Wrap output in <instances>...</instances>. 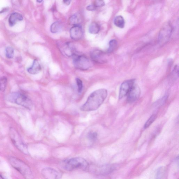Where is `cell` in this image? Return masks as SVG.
<instances>
[{
    "label": "cell",
    "instance_id": "24",
    "mask_svg": "<svg viewBox=\"0 0 179 179\" xmlns=\"http://www.w3.org/2000/svg\"><path fill=\"white\" fill-rule=\"evenodd\" d=\"M98 134L96 132H90L87 135V137L88 140L91 142H94L97 140Z\"/></svg>",
    "mask_w": 179,
    "mask_h": 179
},
{
    "label": "cell",
    "instance_id": "16",
    "mask_svg": "<svg viewBox=\"0 0 179 179\" xmlns=\"http://www.w3.org/2000/svg\"><path fill=\"white\" fill-rule=\"evenodd\" d=\"M23 20V17L20 14L15 12L12 13L8 19V22L10 26H14L18 21Z\"/></svg>",
    "mask_w": 179,
    "mask_h": 179
},
{
    "label": "cell",
    "instance_id": "9",
    "mask_svg": "<svg viewBox=\"0 0 179 179\" xmlns=\"http://www.w3.org/2000/svg\"><path fill=\"white\" fill-rule=\"evenodd\" d=\"M135 80H128L123 83L120 87L119 99H121L127 96L129 91L133 86L135 82Z\"/></svg>",
    "mask_w": 179,
    "mask_h": 179
},
{
    "label": "cell",
    "instance_id": "10",
    "mask_svg": "<svg viewBox=\"0 0 179 179\" xmlns=\"http://www.w3.org/2000/svg\"><path fill=\"white\" fill-rule=\"evenodd\" d=\"M116 165L113 164H108L103 166L96 168L94 172L96 174L105 176L109 174L116 170Z\"/></svg>",
    "mask_w": 179,
    "mask_h": 179
},
{
    "label": "cell",
    "instance_id": "31",
    "mask_svg": "<svg viewBox=\"0 0 179 179\" xmlns=\"http://www.w3.org/2000/svg\"><path fill=\"white\" fill-rule=\"evenodd\" d=\"M8 9L7 8H3L2 11H0V13L4 12L7 11Z\"/></svg>",
    "mask_w": 179,
    "mask_h": 179
},
{
    "label": "cell",
    "instance_id": "21",
    "mask_svg": "<svg viewBox=\"0 0 179 179\" xmlns=\"http://www.w3.org/2000/svg\"><path fill=\"white\" fill-rule=\"evenodd\" d=\"M166 168L163 167L160 168L157 170L156 174L157 179H162L164 178L166 176Z\"/></svg>",
    "mask_w": 179,
    "mask_h": 179
},
{
    "label": "cell",
    "instance_id": "22",
    "mask_svg": "<svg viewBox=\"0 0 179 179\" xmlns=\"http://www.w3.org/2000/svg\"><path fill=\"white\" fill-rule=\"evenodd\" d=\"M117 41L116 40H112L109 43V48L108 50V53H111L114 51L117 46Z\"/></svg>",
    "mask_w": 179,
    "mask_h": 179
},
{
    "label": "cell",
    "instance_id": "28",
    "mask_svg": "<svg viewBox=\"0 0 179 179\" xmlns=\"http://www.w3.org/2000/svg\"><path fill=\"white\" fill-rule=\"evenodd\" d=\"M76 82L78 87V92L79 93L81 92L83 88V84L82 81L80 78H77Z\"/></svg>",
    "mask_w": 179,
    "mask_h": 179
},
{
    "label": "cell",
    "instance_id": "14",
    "mask_svg": "<svg viewBox=\"0 0 179 179\" xmlns=\"http://www.w3.org/2000/svg\"><path fill=\"white\" fill-rule=\"evenodd\" d=\"M62 52L68 57L73 56L76 54L75 48L71 43H66L61 48Z\"/></svg>",
    "mask_w": 179,
    "mask_h": 179
},
{
    "label": "cell",
    "instance_id": "20",
    "mask_svg": "<svg viewBox=\"0 0 179 179\" xmlns=\"http://www.w3.org/2000/svg\"><path fill=\"white\" fill-rule=\"evenodd\" d=\"M61 29V25L60 22H54L51 26V31L52 33H56L60 31Z\"/></svg>",
    "mask_w": 179,
    "mask_h": 179
},
{
    "label": "cell",
    "instance_id": "5",
    "mask_svg": "<svg viewBox=\"0 0 179 179\" xmlns=\"http://www.w3.org/2000/svg\"><path fill=\"white\" fill-rule=\"evenodd\" d=\"M9 135L12 142L21 152L25 154H28V150L26 144L21 138L19 134L15 128L11 127L9 130Z\"/></svg>",
    "mask_w": 179,
    "mask_h": 179
},
{
    "label": "cell",
    "instance_id": "8",
    "mask_svg": "<svg viewBox=\"0 0 179 179\" xmlns=\"http://www.w3.org/2000/svg\"><path fill=\"white\" fill-rule=\"evenodd\" d=\"M140 94V87L137 84H134L127 94V101L130 103L135 102L139 99Z\"/></svg>",
    "mask_w": 179,
    "mask_h": 179
},
{
    "label": "cell",
    "instance_id": "29",
    "mask_svg": "<svg viewBox=\"0 0 179 179\" xmlns=\"http://www.w3.org/2000/svg\"><path fill=\"white\" fill-rule=\"evenodd\" d=\"M96 8L94 4L89 5L86 8V9L89 11H93L96 9Z\"/></svg>",
    "mask_w": 179,
    "mask_h": 179
},
{
    "label": "cell",
    "instance_id": "2",
    "mask_svg": "<svg viewBox=\"0 0 179 179\" xmlns=\"http://www.w3.org/2000/svg\"><path fill=\"white\" fill-rule=\"evenodd\" d=\"M62 167L68 171L76 170L87 171L89 169V163L84 158L76 157L62 161L61 164Z\"/></svg>",
    "mask_w": 179,
    "mask_h": 179
},
{
    "label": "cell",
    "instance_id": "32",
    "mask_svg": "<svg viewBox=\"0 0 179 179\" xmlns=\"http://www.w3.org/2000/svg\"><path fill=\"white\" fill-rule=\"evenodd\" d=\"M38 3H40L42 2L43 0H37Z\"/></svg>",
    "mask_w": 179,
    "mask_h": 179
},
{
    "label": "cell",
    "instance_id": "3",
    "mask_svg": "<svg viewBox=\"0 0 179 179\" xmlns=\"http://www.w3.org/2000/svg\"><path fill=\"white\" fill-rule=\"evenodd\" d=\"M7 100L10 102L15 103L28 110H31L33 106L32 101L25 94L20 92H13L8 94L7 97Z\"/></svg>",
    "mask_w": 179,
    "mask_h": 179
},
{
    "label": "cell",
    "instance_id": "25",
    "mask_svg": "<svg viewBox=\"0 0 179 179\" xmlns=\"http://www.w3.org/2000/svg\"><path fill=\"white\" fill-rule=\"evenodd\" d=\"M6 56L8 58H13L14 56V51L12 48L8 47L6 49Z\"/></svg>",
    "mask_w": 179,
    "mask_h": 179
},
{
    "label": "cell",
    "instance_id": "23",
    "mask_svg": "<svg viewBox=\"0 0 179 179\" xmlns=\"http://www.w3.org/2000/svg\"><path fill=\"white\" fill-rule=\"evenodd\" d=\"M7 83V79L6 77H2L0 78V91L4 92L6 90Z\"/></svg>",
    "mask_w": 179,
    "mask_h": 179
},
{
    "label": "cell",
    "instance_id": "30",
    "mask_svg": "<svg viewBox=\"0 0 179 179\" xmlns=\"http://www.w3.org/2000/svg\"><path fill=\"white\" fill-rule=\"evenodd\" d=\"M71 0H63V2L67 6H69L71 2Z\"/></svg>",
    "mask_w": 179,
    "mask_h": 179
},
{
    "label": "cell",
    "instance_id": "33",
    "mask_svg": "<svg viewBox=\"0 0 179 179\" xmlns=\"http://www.w3.org/2000/svg\"><path fill=\"white\" fill-rule=\"evenodd\" d=\"M4 178H3V177H2V176H1L0 175V179H3Z\"/></svg>",
    "mask_w": 179,
    "mask_h": 179
},
{
    "label": "cell",
    "instance_id": "19",
    "mask_svg": "<svg viewBox=\"0 0 179 179\" xmlns=\"http://www.w3.org/2000/svg\"><path fill=\"white\" fill-rule=\"evenodd\" d=\"M114 23L115 26L119 28H123L125 26V20L121 15H119L115 18Z\"/></svg>",
    "mask_w": 179,
    "mask_h": 179
},
{
    "label": "cell",
    "instance_id": "6",
    "mask_svg": "<svg viewBox=\"0 0 179 179\" xmlns=\"http://www.w3.org/2000/svg\"><path fill=\"white\" fill-rule=\"evenodd\" d=\"M72 57L74 66L77 69L84 71L89 69L92 66L90 60L85 56L76 54Z\"/></svg>",
    "mask_w": 179,
    "mask_h": 179
},
{
    "label": "cell",
    "instance_id": "18",
    "mask_svg": "<svg viewBox=\"0 0 179 179\" xmlns=\"http://www.w3.org/2000/svg\"><path fill=\"white\" fill-rule=\"evenodd\" d=\"M100 30V26L97 22H92L90 25L89 31L90 33L93 34H97Z\"/></svg>",
    "mask_w": 179,
    "mask_h": 179
},
{
    "label": "cell",
    "instance_id": "27",
    "mask_svg": "<svg viewBox=\"0 0 179 179\" xmlns=\"http://www.w3.org/2000/svg\"><path fill=\"white\" fill-rule=\"evenodd\" d=\"M96 8L101 7L105 5L104 0H95L93 4Z\"/></svg>",
    "mask_w": 179,
    "mask_h": 179
},
{
    "label": "cell",
    "instance_id": "7",
    "mask_svg": "<svg viewBox=\"0 0 179 179\" xmlns=\"http://www.w3.org/2000/svg\"><path fill=\"white\" fill-rule=\"evenodd\" d=\"M172 28L169 24L167 23L162 28L159 34V40L160 44L166 43L171 37Z\"/></svg>",
    "mask_w": 179,
    "mask_h": 179
},
{
    "label": "cell",
    "instance_id": "1",
    "mask_svg": "<svg viewBox=\"0 0 179 179\" xmlns=\"http://www.w3.org/2000/svg\"><path fill=\"white\" fill-rule=\"evenodd\" d=\"M108 91L104 89L94 91L88 97L86 102L80 107L83 111H95L99 108L106 99L108 96Z\"/></svg>",
    "mask_w": 179,
    "mask_h": 179
},
{
    "label": "cell",
    "instance_id": "15",
    "mask_svg": "<svg viewBox=\"0 0 179 179\" xmlns=\"http://www.w3.org/2000/svg\"><path fill=\"white\" fill-rule=\"evenodd\" d=\"M41 69V65L37 60H35L31 66L27 69L29 73L32 75H36L39 73Z\"/></svg>",
    "mask_w": 179,
    "mask_h": 179
},
{
    "label": "cell",
    "instance_id": "4",
    "mask_svg": "<svg viewBox=\"0 0 179 179\" xmlns=\"http://www.w3.org/2000/svg\"><path fill=\"white\" fill-rule=\"evenodd\" d=\"M9 161L11 166L27 179L31 178L32 173L29 166L20 160L14 157L9 158Z\"/></svg>",
    "mask_w": 179,
    "mask_h": 179
},
{
    "label": "cell",
    "instance_id": "11",
    "mask_svg": "<svg viewBox=\"0 0 179 179\" xmlns=\"http://www.w3.org/2000/svg\"><path fill=\"white\" fill-rule=\"evenodd\" d=\"M41 173L45 178L49 179H59L61 178V173L54 169L46 168L43 169Z\"/></svg>",
    "mask_w": 179,
    "mask_h": 179
},
{
    "label": "cell",
    "instance_id": "13",
    "mask_svg": "<svg viewBox=\"0 0 179 179\" xmlns=\"http://www.w3.org/2000/svg\"><path fill=\"white\" fill-rule=\"evenodd\" d=\"M70 34L71 38L75 40H80L83 36V31L80 25L73 26L70 29Z\"/></svg>",
    "mask_w": 179,
    "mask_h": 179
},
{
    "label": "cell",
    "instance_id": "17",
    "mask_svg": "<svg viewBox=\"0 0 179 179\" xmlns=\"http://www.w3.org/2000/svg\"><path fill=\"white\" fill-rule=\"evenodd\" d=\"M82 22V18L78 14L74 15L70 17L68 20V23L70 25H80Z\"/></svg>",
    "mask_w": 179,
    "mask_h": 179
},
{
    "label": "cell",
    "instance_id": "26",
    "mask_svg": "<svg viewBox=\"0 0 179 179\" xmlns=\"http://www.w3.org/2000/svg\"><path fill=\"white\" fill-rule=\"evenodd\" d=\"M156 115L155 114L152 115L149 119L147 122H146L145 125H144V128L146 129L150 126L151 124L154 122L156 119Z\"/></svg>",
    "mask_w": 179,
    "mask_h": 179
},
{
    "label": "cell",
    "instance_id": "12",
    "mask_svg": "<svg viewBox=\"0 0 179 179\" xmlns=\"http://www.w3.org/2000/svg\"><path fill=\"white\" fill-rule=\"evenodd\" d=\"M92 59L96 63H103L106 62L105 53L99 49L94 50L90 54Z\"/></svg>",
    "mask_w": 179,
    "mask_h": 179
}]
</instances>
